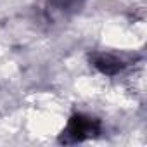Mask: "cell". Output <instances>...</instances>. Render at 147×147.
Wrapping results in <instances>:
<instances>
[{"label":"cell","instance_id":"6da1fadb","mask_svg":"<svg viewBox=\"0 0 147 147\" xmlns=\"http://www.w3.org/2000/svg\"><path fill=\"white\" fill-rule=\"evenodd\" d=\"M100 131V123L94 118L83 116V114H75L67 126L64 128L62 135H61V142L64 144H76V142H83L94 135H97Z\"/></svg>","mask_w":147,"mask_h":147},{"label":"cell","instance_id":"7a4b0ae2","mask_svg":"<svg viewBox=\"0 0 147 147\" xmlns=\"http://www.w3.org/2000/svg\"><path fill=\"white\" fill-rule=\"evenodd\" d=\"M94 66L100 71V73H104V75H116V73H119L125 66H126V62H123L118 55H114V54H99V55H95L94 57Z\"/></svg>","mask_w":147,"mask_h":147}]
</instances>
